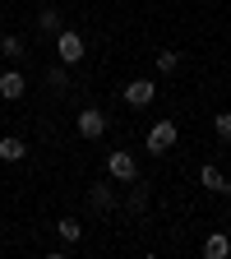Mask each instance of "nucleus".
Here are the masks:
<instances>
[{"instance_id":"obj_15","label":"nucleus","mask_w":231,"mask_h":259,"mask_svg":"<svg viewBox=\"0 0 231 259\" xmlns=\"http://www.w3.org/2000/svg\"><path fill=\"white\" fill-rule=\"evenodd\" d=\"M213 130H217V139H222V144H231V111H222V116L213 120Z\"/></svg>"},{"instance_id":"obj_8","label":"nucleus","mask_w":231,"mask_h":259,"mask_svg":"<svg viewBox=\"0 0 231 259\" xmlns=\"http://www.w3.org/2000/svg\"><path fill=\"white\" fill-rule=\"evenodd\" d=\"M28 157V144L19 135H0V162H23Z\"/></svg>"},{"instance_id":"obj_18","label":"nucleus","mask_w":231,"mask_h":259,"mask_svg":"<svg viewBox=\"0 0 231 259\" xmlns=\"http://www.w3.org/2000/svg\"><path fill=\"white\" fill-rule=\"evenodd\" d=\"M0 42H5V32H0Z\"/></svg>"},{"instance_id":"obj_7","label":"nucleus","mask_w":231,"mask_h":259,"mask_svg":"<svg viewBox=\"0 0 231 259\" xmlns=\"http://www.w3.org/2000/svg\"><path fill=\"white\" fill-rule=\"evenodd\" d=\"M23 93H28V79L19 70H5V74H0V97H5V102H19Z\"/></svg>"},{"instance_id":"obj_13","label":"nucleus","mask_w":231,"mask_h":259,"mask_svg":"<svg viewBox=\"0 0 231 259\" xmlns=\"http://www.w3.org/2000/svg\"><path fill=\"white\" fill-rule=\"evenodd\" d=\"M0 51H5L10 60H23V51H28V47H23V37H10V32H5V42H0Z\"/></svg>"},{"instance_id":"obj_10","label":"nucleus","mask_w":231,"mask_h":259,"mask_svg":"<svg viewBox=\"0 0 231 259\" xmlns=\"http://www.w3.org/2000/svg\"><path fill=\"white\" fill-rule=\"evenodd\" d=\"M199 181H204V190H217V194H231V185H226V176L213 167V162H208V167H199Z\"/></svg>"},{"instance_id":"obj_12","label":"nucleus","mask_w":231,"mask_h":259,"mask_svg":"<svg viewBox=\"0 0 231 259\" xmlns=\"http://www.w3.org/2000/svg\"><path fill=\"white\" fill-rule=\"evenodd\" d=\"M180 70V51H157V74H176Z\"/></svg>"},{"instance_id":"obj_11","label":"nucleus","mask_w":231,"mask_h":259,"mask_svg":"<svg viewBox=\"0 0 231 259\" xmlns=\"http://www.w3.org/2000/svg\"><path fill=\"white\" fill-rule=\"evenodd\" d=\"M56 232H60L65 245H79V241H83V227H79L74 218H60V222H56Z\"/></svg>"},{"instance_id":"obj_16","label":"nucleus","mask_w":231,"mask_h":259,"mask_svg":"<svg viewBox=\"0 0 231 259\" xmlns=\"http://www.w3.org/2000/svg\"><path fill=\"white\" fill-rule=\"evenodd\" d=\"M47 83H51V88H65V65H60V60L47 70Z\"/></svg>"},{"instance_id":"obj_2","label":"nucleus","mask_w":231,"mask_h":259,"mask_svg":"<svg viewBox=\"0 0 231 259\" xmlns=\"http://www.w3.org/2000/svg\"><path fill=\"white\" fill-rule=\"evenodd\" d=\"M176 135H180L176 120H153V125H148V153H153V157L171 153V148H176Z\"/></svg>"},{"instance_id":"obj_17","label":"nucleus","mask_w":231,"mask_h":259,"mask_svg":"<svg viewBox=\"0 0 231 259\" xmlns=\"http://www.w3.org/2000/svg\"><path fill=\"white\" fill-rule=\"evenodd\" d=\"M129 208L144 213V208H148V194H144V190H134V194H129Z\"/></svg>"},{"instance_id":"obj_1","label":"nucleus","mask_w":231,"mask_h":259,"mask_svg":"<svg viewBox=\"0 0 231 259\" xmlns=\"http://www.w3.org/2000/svg\"><path fill=\"white\" fill-rule=\"evenodd\" d=\"M83 56H88V42L79 37L74 28H60V32H56V60H60V65H79Z\"/></svg>"},{"instance_id":"obj_4","label":"nucleus","mask_w":231,"mask_h":259,"mask_svg":"<svg viewBox=\"0 0 231 259\" xmlns=\"http://www.w3.org/2000/svg\"><path fill=\"white\" fill-rule=\"evenodd\" d=\"M74 130H79V139H102V135H107V111L83 107V111L74 116Z\"/></svg>"},{"instance_id":"obj_9","label":"nucleus","mask_w":231,"mask_h":259,"mask_svg":"<svg viewBox=\"0 0 231 259\" xmlns=\"http://www.w3.org/2000/svg\"><path fill=\"white\" fill-rule=\"evenodd\" d=\"M226 254H231V236L226 232H213L204 241V259H226Z\"/></svg>"},{"instance_id":"obj_5","label":"nucleus","mask_w":231,"mask_h":259,"mask_svg":"<svg viewBox=\"0 0 231 259\" xmlns=\"http://www.w3.org/2000/svg\"><path fill=\"white\" fill-rule=\"evenodd\" d=\"M153 97H157V83H153V79H129V83H125V102H129V107H148Z\"/></svg>"},{"instance_id":"obj_3","label":"nucleus","mask_w":231,"mask_h":259,"mask_svg":"<svg viewBox=\"0 0 231 259\" xmlns=\"http://www.w3.org/2000/svg\"><path fill=\"white\" fill-rule=\"evenodd\" d=\"M107 176L120 181V185L139 181V162H134V153H107Z\"/></svg>"},{"instance_id":"obj_14","label":"nucleus","mask_w":231,"mask_h":259,"mask_svg":"<svg viewBox=\"0 0 231 259\" xmlns=\"http://www.w3.org/2000/svg\"><path fill=\"white\" fill-rule=\"evenodd\" d=\"M42 32H51V37H56V32H60V10H42Z\"/></svg>"},{"instance_id":"obj_6","label":"nucleus","mask_w":231,"mask_h":259,"mask_svg":"<svg viewBox=\"0 0 231 259\" xmlns=\"http://www.w3.org/2000/svg\"><path fill=\"white\" fill-rule=\"evenodd\" d=\"M88 204H93V213H111V208H116V190H111L107 181L88 185Z\"/></svg>"}]
</instances>
